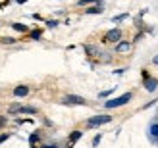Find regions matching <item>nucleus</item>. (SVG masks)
Listing matches in <instances>:
<instances>
[{
  "mask_svg": "<svg viewBox=\"0 0 158 148\" xmlns=\"http://www.w3.org/2000/svg\"><path fill=\"white\" fill-rule=\"evenodd\" d=\"M131 92H125V94H122V96H118V98H110V100H106L104 102V108H108V110H112V108H120V106H125L131 100Z\"/></svg>",
  "mask_w": 158,
  "mask_h": 148,
  "instance_id": "obj_1",
  "label": "nucleus"
},
{
  "mask_svg": "<svg viewBox=\"0 0 158 148\" xmlns=\"http://www.w3.org/2000/svg\"><path fill=\"white\" fill-rule=\"evenodd\" d=\"M110 121H112V115H94V118L87 119V127H100V125L110 123Z\"/></svg>",
  "mask_w": 158,
  "mask_h": 148,
  "instance_id": "obj_2",
  "label": "nucleus"
},
{
  "mask_svg": "<svg viewBox=\"0 0 158 148\" xmlns=\"http://www.w3.org/2000/svg\"><path fill=\"white\" fill-rule=\"evenodd\" d=\"M62 102L68 104V106H85L87 100L83 96H77V94H68V96L62 98Z\"/></svg>",
  "mask_w": 158,
  "mask_h": 148,
  "instance_id": "obj_3",
  "label": "nucleus"
},
{
  "mask_svg": "<svg viewBox=\"0 0 158 148\" xmlns=\"http://www.w3.org/2000/svg\"><path fill=\"white\" fill-rule=\"evenodd\" d=\"M120 41H122V31L118 29V27L116 29H110L108 33L104 35V42H108V44L110 42H120Z\"/></svg>",
  "mask_w": 158,
  "mask_h": 148,
  "instance_id": "obj_4",
  "label": "nucleus"
},
{
  "mask_svg": "<svg viewBox=\"0 0 158 148\" xmlns=\"http://www.w3.org/2000/svg\"><path fill=\"white\" fill-rule=\"evenodd\" d=\"M148 137H151L152 142H158V115H156V119H152L151 125H148Z\"/></svg>",
  "mask_w": 158,
  "mask_h": 148,
  "instance_id": "obj_5",
  "label": "nucleus"
},
{
  "mask_svg": "<svg viewBox=\"0 0 158 148\" xmlns=\"http://www.w3.org/2000/svg\"><path fill=\"white\" fill-rule=\"evenodd\" d=\"M158 87V79H154V77H145V89L148 92H154Z\"/></svg>",
  "mask_w": 158,
  "mask_h": 148,
  "instance_id": "obj_6",
  "label": "nucleus"
},
{
  "mask_svg": "<svg viewBox=\"0 0 158 148\" xmlns=\"http://www.w3.org/2000/svg\"><path fill=\"white\" fill-rule=\"evenodd\" d=\"M27 94H29V87H25V85H19V87L14 89V96H18V98L27 96Z\"/></svg>",
  "mask_w": 158,
  "mask_h": 148,
  "instance_id": "obj_7",
  "label": "nucleus"
},
{
  "mask_svg": "<svg viewBox=\"0 0 158 148\" xmlns=\"http://www.w3.org/2000/svg\"><path fill=\"white\" fill-rule=\"evenodd\" d=\"M131 48V42L127 41H120V42H116V52H127Z\"/></svg>",
  "mask_w": 158,
  "mask_h": 148,
  "instance_id": "obj_8",
  "label": "nucleus"
},
{
  "mask_svg": "<svg viewBox=\"0 0 158 148\" xmlns=\"http://www.w3.org/2000/svg\"><path fill=\"white\" fill-rule=\"evenodd\" d=\"M81 137H83V133H81V131H73V133L69 135V144H75V142H77Z\"/></svg>",
  "mask_w": 158,
  "mask_h": 148,
  "instance_id": "obj_9",
  "label": "nucleus"
},
{
  "mask_svg": "<svg viewBox=\"0 0 158 148\" xmlns=\"http://www.w3.org/2000/svg\"><path fill=\"white\" fill-rule=\"evenodd\" d=\"M19 114H37V108H33V106H19Z\"/></svg>",
  "mask_w": 158,
  "mask_h": 148,
  "instance_id": "obj_10",
  "label": "nucleus"
},
{
  "mask_svg": "<svg viewBox=\"0 0 158 148\" xmlns=\"http://www.w3.org/2000/svg\"><path fill=\"white\" fill-rule=\"evenodd\" d=\"M39 138H41V133H39V131H35V133L29 137V144H31V146L37 144V142H39Z\"/></svg>",
  "mask_w": 158,
  "mask_h": 148,
  "instance_id": "obj_11",
  "label": "nucleus"
},
{
  "mask_svg": "<svg viewBox=\"0 0 158 148\" xmlns=\"http://www.w3.org/2000/svg\"><path fill=\"white\" fill-rule=\"evenodd\" d=\"M12 27L19 33H27V25H23V23H12Z\"/></svg>",
  "mask_w": 158,
  "mask_h": 148,
  "instance_id": "obj_12",
  "label": "nucleus"
},
{
  "mask_svg": "<svg viewBox=\"0 0 158 148\" xmlns=\"http://www.w3.org/2000/svg\"><path fill=\"white\" fill-rule=\"evenodd\" d=\"M123 19H127V14H122V15H114V18H112V21H114V23H122Z\"/></svg>",
  "mask_w": 158,
  "mask_h": 148,
  "instance_id": "obj_13",
  "label": "nucleus"
},
{
  "mask_svg": "<svg viewBox=\"0 0 158 148\" xmlns=\"http://www.w3.org/2000/svg\"><path fill=\"white\" fill-rule=\"evenodd\" d=\"M100 12H102L100 6H93V8H89V10H87V14H100Z\"/></svg>",
  "mask_w": 158,
  "mask_h": 148,
  "instance_id": "obj_14",
  "label": "nucleus"
},
{
  "mask_svg": "<svg viewBox=\"0 0 158 148\" xmlns=\"http://www.w3.org/2000/svg\"><path fill=\"white\" fill-rule=\"evenodd\" d=\"M31 38H33V41H39V38H41V31H31Z\"/></svg>",
  "mask_w": 158,
  "mask_h": 148,
  "instance_id": "obj_15",
  "label": "nucleus"
},
{
  "mask_svg": "<svg viewBox=\"0 0 158 148\" xmlns=\"http://www.w3.org/2000/svg\"><path fill=\"white\" fill-rule=\"evenodd\" d=\"M2 42H4V44H14V42H15V38H12V37H4V38H2Z\"/></svg>",
  "mask_w": 158,
  "mask_h": 148,
  "instance_id": "obj_16",
  "label": "nucleus"
},
{
  "mask_svg": "<svg viewBox=\"0 0 158 148\" xmlns=\"http://www.w3.org/2000/svg\"><path fill=\"white\" fill-rule=\"evenodd\" d=\"M93 2H98V0H79V6H87V4H93Z\"/></svg>",
  "mask_w": 158,
  "mask_h": 148,
  "instance_id": "obj_17",
  "label": "nucleus"
},
{
  "mask_svg": "<svg viewBox=\"0 0 158 148\" xmlns=\"http://www.w3.org/2000/svg\"><path fill=\"white\" fill-rule=\"evenodd\" d=\"M19 112V104H12L10 106V114H18Z\"/></svg>",
  "mask_w": 158,
  "mask_h": 148,
  "instance_id": "obj_18",
  "label": "nucleus"
},
{
  "mask_svg": "<svg viewBox=\"0 0 158 148\" xmlns=\"http://www.w3.org/2000/svg\"><path fill=\"white\" fill-rule=\"evenodd\" d=\"M112 90H114V89H110V90H102L98 96H100V98H106V96H110V94H112Z\"/></svg>",
  "mask_w": 158,
  "mask_h": 148,
  "instance_id": "obj_19",
  "label": "nucleus"
},
{
  "mask_svg": "<svg viewBox=\"0 0 158 148\" xmlns=\"http://www.w3.org/2000/svg\"><path fill=\"white\" fill-rule=\"evenodd\" d=\"M10 138V133H4V135H0V144H2L4 141H8Z\"/></svg>",
  "mask_w": 158,
  "mask_h": 148,
  "instance_id": "obj_20",
  "label": "nucleus"
},
{
  "mask_svg": "<svg viewBox=\"0 0 158 148\" xmlns=\"http://www.w3.org/2000/svg\"><path fill=\"white\" fill-rule=\"evenodd\" d=\"M100 138H102V135H97V137H94V138H93V146H97V144L100 142Z\"/></svg>",
  "mask_w": 158,
  "mask_h": 148,
  "instance_id": "obj_21",
  "label": "nucleus"
},
{
  "mask_svg": "<svg viewBox=\"0 0 158 148\" xmlns=\"http://www.w3.org/2000/svg\"><path fill=\"white\" fill-rule=\"evenodd\" d=\"M46 25H48V27H56L58 21H56V19H50V21H46Z\"/></svg>",
  "mask_w": 158,
  "mask_h": 148,
  "instance_id": "obj_22",
  "label": "nucleus"
},
{
  "mask_svg": "<svg viewBox=\"0 0 158 148\" xmlns=\"http://www.w3.org/2000/svg\"><path fill=\"white\" fill-rule=\"evenodd\" d=\"M6 121H8L6 118H0V127H2V125H6Z\"/></svg>",
  "mask_w": 158,
  "mask_h": 148,
  "instance_id": "obj_23",
  "label": "nucleus"
},
{
  "mask_svg": "<svg viewBox=\"0 0 158 148\" xmlns=\"http://www.w3.org/2000/svg\"><path fill=\"white\" fill-rule=\"evenodd\" d=\"M152 64H154V66H158V56H154V58H152Z\"/></svg>",
  "mask_w": 158,
  "mask_h": 148,
  "instance_id": "obj_24",
  "label": "nucleus"
},
{
  "mask_svg": "<svg viewBox=\"0 0 158 148\" xmlns=\"http://www.w3.org/2000/svg\"><path fill=\"white\" fill-rule=\"evenodd\" d=\"M18 2H19V4H23V2H27V0H18Z\"/></svg>",
  "mask_w": 158,
  "mask_h": 148,
  "instance_id": "obj_25",
  "label": "nucleus"
}]
</instances>
